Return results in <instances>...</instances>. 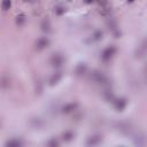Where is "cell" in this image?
<instances>
[{
    "label": "cell",
    "instance_id": "3",
    "mask_svg": "<svg viewBox=\"0 0 147 147\" xmlns=\"http://www.w3.org/2000/svg\"><path fill=\"white\" fill-rule=\"evenodd\" d=\"M51 64L53 65V67H55V68H59V67H61L62 64H63V62H64V57L61 55V54H59V53H56V54H53V56L51 57Z\"/></svg>",
    "mask_w": 147,
    "mask_h": 147
},
{
    "label": "cell",
    "instance_id": "24",
    "mask_svg": "<svg viewBox=\"0 0 147 147\" xmlns=\"http://www.w3.org/2000/svg\"><path fill=\"white\" fill-rule=\"evenodd\" d=\"M84 2L85 3H92V2H94V0H84Z\"/></svg>",
    "mask_w": 147,
    "mask_h": 147
},
{
    "label": "cell",
    "instance_id": "20",
    "mask_svg": "<svg viewBox=\"0 0 147 147\" xmlns=\"http://www.w3.org/2000/svg\"><path fill=\"white\" fill-rule=\"evenodd\" d=\"M103 95H105L106 100H108V101H113V100L115 99V96H114V94H113L111 91H106V92L103 93Z\"/></svg>",
    "mask_w": 147,
    "mask_h": 147
},
{
    "label": "cell",
    "instance_id": "22",
    "mask_svg": "<svg viewBox=\"0 0 147 147\" xmlns=\"http://www.w3.org/2000/svg\"><path fill=\"white\" fill-rule=\"evenodd\" d=\"M60 145V142L57 141V140H55V139H51L48 142H47V146H49V147H57Z\"/></svg>",
    "mask_w": 147,
    "mask_h": 147
},
{
    "label": "cell",
    "instance_id": "16",
    "mask_svg": "<svg viewBox=\"0 0 147 147\" xmlns=\"http://www.w3.org/2000/svg\"><path fill=\"white\" fill-rule=\"evenodd\" d=\"M133 141H134V145H137V146H144L145 145V138L142 134H140L139 137H136Z\"/></svg>",
    "mask_w": 147,
    "mask_h": 147
},
{
    "label": "cell",
    "instance_id": "13",
    "mask_svg": "<svg viewBox=\"0 0 147 147\" xmlns=\"http://www.w3.org/2000/svg\"><path fill=\"white\" fill-rule=\"evenodd\" d=\"M9 85H10V79L7 76H2L0 78V87L1 88H7V87H9Z\"/></svg>",
    "mask_w": 147,
    "mask_h": 147
},
{
    "label": "cell",
    "instance_id": "8",
    "mask_svg": "<svg viewBox=\"0 0 147 147\" xmlns=\"http://www.w3.org/2000/svg\"><path fill=\"white\" fill-rule=\"evenodd\" d=\"M108 25H109V29H110V31L113 32V34H114L116 38H118V37L121 36V32H119V29H118V26H117V23H116L114 20H110L109 23H108Z\"/></svg>",
    "mask_w": 147,
    "mask_h": 147
},
{
    "label": "cell",
    "instance_id": "4",
    "mask_svg": "<svg viewBox=\"0 0 147 147\" xmlns=\"http://www.w3.org/2000/svg\"><path fill=\"white\" fill-rule=\"evenodd\" d=\"M48 45H49V40H48V38H46V37H41V38L37 39V41H36V44H34L37 51H42V49H45Z\"/></svg>",
    "mask_w": 147,
    "mask_h": 147
},
{
    "label": "cell",
    "instance_id": "1",
    "mask_svg": "<svg viewBox=\"0 0 147 147\" xmlns=\"http://www.w3.org/2000/svg\"><path fill=\"white\" fill-rule=\"evenodd\" d=\"M91 79H92L93 82L98 83V84H101V85H108V84H109L108 77H107L103 72L98 71V70H95V71H93V72L91 74Z\"/></svg>",
    "mask_w": 147,
    "mask_h": 147
},
{
    "label": "cell",
    "instance_id": "15",
    "mask_svg": "<svg viewBox=\"0 0 147 147\" xmlns=\"http://www.w3.org/2000/svg\"><path fill=\"white\" fill-rule=\"evenodd\" d=\"M10 7H11V0H2V2H1V9L3 11L9 10Z\"/></svg>",
    "mask_w": 147,
    "mask_h": 147
},
{
    "label": "cell",
    "instance_id": "17",
    "mask_svg": "<svg viewBox=\"0 0 147 147\" xmlns=\"http://www.w3.org/2000/svg\"><path fill=\"white\" fill-rule=\"evenodd\" d=\"M62 137H63V140L70 141V140L75 137V134H74V132H71V131H65V132L62 134Z\"/></svg>",
    "mask_w": 147,
    "mask_h": 147
},
{
    "label": "cell",
    "instance_id": "26",
    "mask_svg": "<svg viewBox=\"0 0 147 147\" xmlns=\"http://www.w3.org/2000/svg\"><path fill=\"white\" fill-rule=\"evenodd\" d=\"M134 0H127V2H133Z\"/></svg>",
    "mask_w": 147,
    "mask_h": 147
},
{
    "label": "cell",
    "instance_id": "18",
    "mask_svg": "<svg viewBox=\"0 0 147 147\" xmlns=\"http://www.w3.org/2000/svg\"><path fill=\"white\" fill-rule=\"evenodd\" d=\"M25 22V15L24 14H20L16 16V24L17 25H23Z\"/></svg>",
    "mask_w": 147,
    "mask_h": 147
},
{
    "label": "cell",
    "instance_id": "9",
    "mask_svg": "<svg viewBox=\"0 0 147 147\" xmlns=\"http://www.w3.org/2000/svg\"><path fill=\"white\" fill-rule=\"evenodd\" d=\"M86 71H87V67H86L85 63H79L76 67V70H75V72H76L77 76H84L86 74Z\"/></svg>",
    "mask_w": 147,
    "mask_h": 147
},
{
    "label": "cell",
    "instance_id": "21",
    "mask_svg": "<svg viewBox=\"0 0 147 147\" xmlns=\"http://www.w3.org/2000/svg\"><path fill=\"white\" fill-rule=\"evenodd\" d=\"M64 11H65V8H64V7H62V6L55 7V14H56V15H62Z\"/></svg>",
    "mask_w": 147,
    "mask_h": 147
},
{
    "label": "cell",
    "instance_id": "10",
    "mask_svg": "<svg viewBox=\"0 0 147 147\" xmlns=\"http://www.w3.org/2000/svg\"><path fill=\"white\" fill-rule=\"evenodd\" d=\"M145 54H146V41H144L142 45L137 49V52H136V57L141 59V57L145 56Z\"/></svg>",
    "mask_w": 147,
    "mask_h": 147
},
{
    "label": "cell",
    "instance_id": "6",
    "mask_svg": "<svg viewBox=\"0 0 147 147\" xmlns=\"http://www.w3.org/2000/svg\"><path fill=\"white\" fill-rule=\"evenodd\" d=\"M78 105L76 102H70V103H67L62 107V113L63 114H70V113H74L76 109H77Z\"/></svg>",
    "mask_w": 147,
    "mask_h": 147
},
{
    "label": "cell",
    "instance_id": "11",
    "mask_svg": "<svg viewBox=\"0 0 147 147\" xmlns=\"http://www.w3.org/2000/svg\"><path fill=\"white\" fill-rule=\"evenodd\" d=\"M61 78H62V74L59 71V72H55L51 78H49V85H55V84H57L60 80H61Z\"/></svg>",
    "mask_w": 147,
    "mask_h": 147
},
{
    "label": "cell",
    "instance_id": "23",
    "mask_svg": "<svg viewBox=\"0 0 147 147\" xmlns=\"http://www.w3.org/2000/svg\"><path fill=\"white\" fill-rule=\"evenodd\" d=\"M32 122L34 123L33 127H40V126H42V124H44L39 118H33V119H32Z\"/></svg>",
    "mask_w": 147,
    "mask_h": 147
},
{
    "label": "cell",
    "instance_id": "5",
    "mask_svg": "<svg viewBox=\"0 0 147 147\" xmlns=\"http://www.w3.org/2000/svg\"><path fill=\"white\" fill-rule=\"evenodd\" d=\"M114 102V107L118 110V111H122L124 110V108L126 107V100L124 98H119V99H114L113 100Z\"/></svg>",
    "mask_w": 147,
    "mask_h": 147
},
{
    "label": "cell",
    "instance_id": "25",
    "mask_svg": "<svg viewBox=\"0 0 147 147\" xmlns=\"http://www.w3.org/2000/svg\"><path fill=\"white\" fill-rule=\"evenodd\" d=\"M24 1H25V2H32L33 0H24Z\"/></svg>",
    "mask_w": 147,
    "mask_h": 147
},
{
    "label": "cell",
    "instance_id": "2",
    "mask_svg": "<svg viewBox=\"0 0 147 147\" xmlns=\"http://www.w3.org/2000/svg\"><path fill=\"white\" fill-rule=\"evenodd\" d=\"M115 53H116V48L114 46H109V47H107V48L103 49V52L101 54V59L107 62V61H109L115 55Z\"/></svg>",
    "mask_w": 147,
    "mask_h": 147
},
{
    "label": "cell",
    "instance_id": "12",
    "mask_svg": "<svg viewBox=\"0 0 147 147\" xmlns=\"http://www.w3.org/2000/svg\"><path fill=\"white\" fill-rule=\"evenodd\" d=\"M22 145H23V142L18 139H15V138H13L6 142V146H9V147H20Z\"/></svg>",
    "mask_w": 147,
    "mask_h": 147
},
{
    "label": "cell",
    "instance_id": "19",
    "mask_svg": "<svg viewBox=\"0 0 147 147\" xmlns=\"http://www.w3.org/2000/svg\"><path fill=\"white\" fill-rule=\"evenodd\" d=\"M102 38V32L101 31H96V32H94L93 34H92V40L93 41H98V40H100Z\"/></svg>",
    "mask_w": 147,
    "mask_h": 147
},
{
    "label": "cell",
    "instance_id": "7",
    "mask_svg": "<svg viewBox=\"0 0 147 147\" xmlns=\"http://www.w3.org/2000/svg\"><path fill=\"white\" fill-rule=\"evenodd\" d=\"M101 141H102L101 136L95 134V136H92V137H90V138L87 139L86 145H87V146H96V145L101 144Z\"/></svg>",
    "mask_w": 147,
    "mask_h": 147
},
{
    "label": "cell",
    "instance_id": "14",
    "mask_svg": "<svg viewBox=\"0 0 147 147\" xmlns=\"http://www.w3.org/2000/svg\"><path fill=\"white\" fill-rule=\"evenodd\" d=\"M41 30L44 31V32H46V33H48L49 31H51V23H49V21L46 18V20H44L42 22H41Z\"/></svg>",
    "mask_w": 147,
    "mask_h": 147
}]
</instances>
